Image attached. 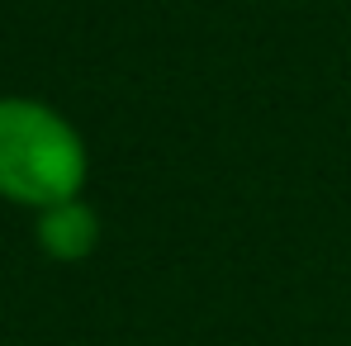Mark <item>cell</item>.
I'll list each match as a JSON object with an SVG mask.
<instances>
[{
  "instance_id": "cell-1",
  "label": "cell",
  "mask_w": 351,
  "mask_h": 346,
  "mask_svg": "<svg viewBox=\"0 0 351 346\" xmlns=\"http://www.w3.org/2000/svg\"><path fill=\"white\" fill-rule=\"evenodd\" d=\"M81 180L76 138L38 105H0V195L24 204H66Z\"/></svg>"
},
{
  "instance_id": "cell-2",
  "label": "cell",
  "mask_w": 351,
  "mask_h": 346,
  "mask_svg": "<svg viewBox=\"0 0 351 346\" xmlns=\"http://www.w3.org/2000/svg\"><path fill=\"white\" fill-rule=\"evenodd\" d=\"M90 214L86 209H76V204H53L48 209V219H43V247L48 251H58V256H81L86 247H90Z\"/></svg>"
}]
</instances>
